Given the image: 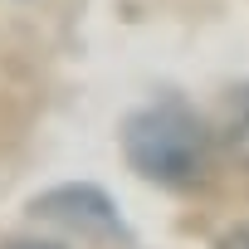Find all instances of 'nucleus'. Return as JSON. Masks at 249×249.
<instances>
[{
  "label": "nucleus",
  "mask_w": 249,
  "mask_h": 249,
  "mask_svg": "<svg viewBox=\"0 0 249 249\" xmlns=\"http://www.w3.org/2000/svg\"><path fill=\"white\" fill-rule=\"evenodd\" d=\"M117 147H122L127 171H137L142 181H152L161 191H196L210 181L220 137L186 98L166 93L122 117Z\"/></svg>",
  "instance_id": "obj_1"
},
{
  "label": "nucleus",
  "mask_w": 249,
  "mask_h": 249,
  "mask_svg": "<svg viewBox=\"0 0 249 249\" xmlns=\"http://www.w3.org/2000/svg\"><path fill=\"white\" fill-rule=\"evenodd\" d=\"M25 215L35 225H49V230L69 234V239H83V244H117V249H132L137 244L122 205L98 181H59V186L30 196Z\"/></svg>",
  "instance_id": "obj_2"
},
{
  "label": "nucleus",
  "mask_w": 249,
  "mask_h": 249,
  "mask_svg": "<svg viewBox=\"0 0 249 249\" xmlns=\"http://www.w3.org/2000/svg\"><path fill=\"white\" fill-rule=\"evenodd\" d=\"M215 137H220V152H225L234 166L249 171V83L225 93L220 122H215Z\"/></svg>",
  "instance_id": "obj_3"
},
{
  "label": "nucleus",
  "mask_w": 249,
  "mask_h": 249,
  "mask_svg": "<svg viewBox=\"0 0 249 249\" xmlns=\"http://www.w3.org/2000/svg\"><path fill=\"white\" fill-rule=\"evenodd\" d=\"M215 249H249V225H234L215 239Z\"/></svg>",
  "instance_id": "obj_4"
},
{
  "label": "nucleus",
  "mask_w": 249,
  "mask_h": 249,
  "mask_svg": "<svg viewBox=\"0 0 249 249\" xmlns=\"http://www.w3.org/2000/svg\"><path fill=\"white\" fill-rule=\"evenodd\" d=\"M5 249H64V244H54V239H15Z\"/></svg>",
  "instance_id": "obj_5"
}]
</instances>
